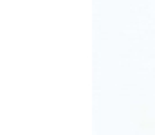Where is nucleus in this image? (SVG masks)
I'll return each instance as SVG.
<instances>
[]
</instances>
